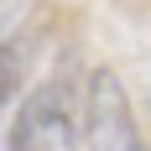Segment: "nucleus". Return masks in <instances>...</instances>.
Segmentation results:
<instances>
[{
    "mask_svg": "<svg viewBox=\"0 0 151 151\" xmlns=\"http://www.w3.org/2000/svg\"><path fill=\"white\" fill-rule=\"evenodd\" d=\"M83 151H141L130 99L109 68L83 78Z\"/></svg>",
    "mask_w": 151,
    "mask_h": 151,
    "instance_id": "2",
    "label": "nucleus"
},
{
    "mask_svg": "<svg viewBox=\"0 0 151 151\" xmlns=\"http://www.w3.org/2000/svg\"><path fill=\"white\" fill-rule=\"evenodd\" d=\"M11 151H83V83H37L11 120Z\"/></svg>",
    "mask_w": 151,
    "mask_h": 151,
    "instance_id": "1",
    "label": "nucleus"
},
{
    "mask_svg": "<svg viewBox=\"0 0 151 151\" xmlns=\"http://www.w3.org/2000/svg\"><path fill=\"white\" fill-rule=\"evenodd\" d=\"M141 151H151V146H141Z\"/></svg>",
    "mask_w": 151,
    "mask_h": 151,
    "instance_id": "3",
    "label": "nucleus"
}]
</instances>
